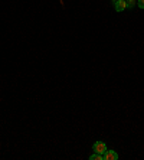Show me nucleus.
<instances>
[{"instance_id": "nucleus-7", "label": "nucleus", "mask_w": 144, "mask_h": 160, "mask_svg": "<svg viewBox=\"0 0 144 160\" xmlns=\"http://www.w3.org/2000/svg\"><path fill=\"white\" fill-rule=\"evenodd\" d=\"M115 2H117V0H115Z\"/></svg>"}, {"instance_id": "nucleus-4", "label": "nucleus", "mask_w": 144, "mask_h": 160, "mask_svg": "<svg viewBox=\"0 0 144 160\" xmlns=\"http://www.w3.org/2000/svg\"><path fill=\"white\" fill-rule=\"evenodd\" d=\"M89 159H91V160H104V156H102V154H100V153H94Z\"/></svg>"}, {"instance_id": "nucleus-3", "label": "nucleus", "mask_w": 144, "mask_h": 160, "mask_svg": "<svg viewBox=\"0 0 144 160\" xmlns=\"http://www.w3.org/2000/svg\"><path fill=\"white\" fill-rule=\"evenodd\" d=\"M126 8H127L126 0H117V2H115V10L117 12H122Z\"/></svg>"}, {"instance_id": "nucleus-5", "label": "nucleus", "mask_w": 144, "mask_h": 160, "mask_svg": "<svg viewBox=\"0 0 144 160\" xmlns=\"http://www.w3.org/2000/svg\"><path fill=\"white\" fill-rule=\"evenodd\" d=\"M126 3H127V8H133L134 3H136V0H126Z\"/></svg>"}, {"instance_id": "nucleus-2", "label": "nucleus", "mask_w": 144, "mask_h": 160, "mask_svg": "<svg viewBox=\"0 0 144 160\" xmlns=\"http://www.w3.org/2000/svg\"><path fill=\"white\" fill-rule=\"evenodd\" d=\"M102 156H104V160H117L118 159V154H117L114 150H107Z\"/></svg>"}, {"instance_id": "nucleus-1", "label": "nucleus", "mask_w": 144, "mask_h": 160, "mask_svg": "<svg viewBox=\"0 0 144 160\" xmlns=\"http://www.w3.org/2000/svg\"><path fill=\"white\" fill-rule=\"evenodd\" d=\"M92 149L95 153H100V154H104V153L107 152V144L104 142H95L92 146Z\"/></svg>"}, {"instance_id": "nucleus-6", "label": "nucleus", "mask_w": 144, "mask_h": 160, "mask_svg": "<svg viewBox=\"0 0 144 160\" xmlns=\"http://www.w3.org/2000/svg\"><path fill=\"white\" fill-rule=\"evenodd\" d=\"M138 6H140L141 9H144V0H138Z\"/></svg>"}]
</instances>
